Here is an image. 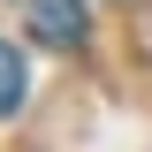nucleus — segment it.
Wrapping results in <instances>:
<instances>
[{
  "label": "nucleus",
  "mask_w": 152,
  "mask_h": 152,
  "mask_svg": "<svg viewBox=\"0 0 152 152\" xmlns=\"http://www.w3.org/2000/svg\"><path fill=\"white\" fill-rule=\"evenodd\" d=\"M84 0H31V38L38 46H53V53H76L84 46Z\"/></svg>",
  "instance_id": "f257e3e1"
},
{
  "label": "nucleus",
  "mask_w": 152,
  "mask_h": 152,
  "mask_svg": "<svg viewBox=\"0 0 152 152\" xmlns=\"http://www.w3.org/2000/svg\"><path fill=\"white\" fill-rule=\"evenodd\" d=\"M23 91H31V84H23V53L8 46V38H0V122L23 107Z\"/></svg>",
  "instance_id": "f03ea898"
}]
</instances>
